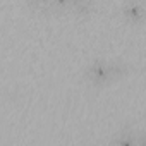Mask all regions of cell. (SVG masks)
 <instances>
[{
  "label": "cell",
  "mask_w": 146,
  "mask_h": 146,
  "mask_svg": "<svg viewBox=\"0 0 146 146\" xmlns=\"http://www.w3.org/2000/svg\"><path fill=\"white\" fill-rule=\"evenodd\" d=\"M131 70V65L120 58H93L83 69V79L91 86H105L117 83L119 79L125 78Z\"/></svg>",
  "instance_id": "obj_1"
},
{
  "label": "cell",
  "mask_w": 146,
  "mask_h": 146,
  "mask_svg": "<svg viewBox=\"0 0 146 146\" xmlns=\"http://www.w3.org/2000/svg\"><path fill=\"white\" fill-rule=\"evenodd\" d=\"M120 16L131 24H141L146 21V4L141 0H127L120 5Z\"/></svg>",
  "instance_id": "obj_2"
},
{
  "label": "cell",
  "mask_w": 146,
  "mask_h": 146,
  "mask_svg": "<svg viewBox=\"0 0 146 146\" xmlns=\"http://www.w3.org/2000/svg\"><path fill=\"white\" fill-rule=\"evenodd\" d=\"M95 9V4L91 2V0H70V12H74L76 16H90Z\"/></svg>",
  "instance_id": "obj_4"
},
{
  "label": "cell",
  "mask_w": 146,
  "mask_h": 146,
  "mask_svg": "<svg viewBox=\"0 0 146 146\" xmlns=\"http://www.w3.org/2000/svg\"><path fill=\"white\" fill-rule=\"evenodd\" d=\"M84 146H100L98 143H88V144H84Z\"/></svg>",
  "instance_id": "obj_6"
},
{
  "label": "cell",
  "mask_w": 146,
  "mask_h": 146,
  "mask_svg": "<svg viewBox=\"0 0 146 146\" xmlns=\"http://www.w3.org/2000/svg\"><path fill=\"white\" fill-rule=\"evenodd\" d=\"M136 143H137V132L131 125H125L110 137L108 146H136Z\"/></svg>",
  "instance_id": "obj_3"
},
{
  "label": "cell",
  "mask_w": 146,
  "mask_h": 146,
  "mask_svg": "<svg viewBox=\"0 0 146 146\" xmlns=\"http://www.w3.org/2000/svg\"><path fill=\"white\" fill-rule=\"evenodd\" d=\"M136 146H146V131L137 132V143Z\"/></svg>",
  "instance_id": "obj_5"
}]
</instances>
